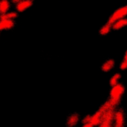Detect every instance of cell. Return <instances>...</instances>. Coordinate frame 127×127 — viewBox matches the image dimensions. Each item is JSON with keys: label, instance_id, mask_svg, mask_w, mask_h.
<instances>
[{"label": "cell", "instance_id": "1", "mask_svg": "<svg viewBox=\"0 0 127 127\" xmlns=\"http://www.w3.org/2000/svg\"><path fill=\"white\" fill-rule=\"evenodd\" d=\"M124 91H125V87L120 82H118L115 85L111 86L110 91H109V99H108V101L111 103V105L114 108H116V106L120 103V100H121V97L124 94Z\"/></svg>", "mask_w": 127, "mask_h": 127}, {"label": "cell", "instance_id": "2", "mask_svg": "<svg viewBox=\"0 0 127 127\" xmlns=\"http://www.w3.org/2000/svg\"><path fill=\"white\" fill-rule=\"evenodd\" d=\"M127 16V5L125 6H122L118 9H116L112 14L111 16L109 17V19L107 20V23H109L110 25H112L115 21L119 20V19H122V18H125Z\"/></svg>", "mask_w": 127, "mask_h": 127}, {"label": "cell", "instance_id": "3", "mask_svg": "<svg viewBox=\"0 0 127 127\" xmlns=\"http://www.w3.org/2000/svg\"><path fill=\"white\" fill-rule=\"evenodd\" d=\"M125 124V115L121 109H115L114 111V119H113V126L116 127H124Z\"/></svg>", "mask_w": 127, "mask_h": 127}, {"label": "cell", "instance_id": "4", "mask_svg": "<svg viewBox=\"0 0 127 127\" xmlns=\"http://www.w3.org/2000/svg\"><path fill=\"white\" fill-rule=\"evenodd\" d=\"M102 118H103V110L101 108H99V110H97L94 114L91 115L89 122L95 127V126H98L102 122Z\"/></svg>", "mask_w": 127, "mask_h": 127}, {"label": "cell", "instance_id": "5", "mask_svg": "<svg viewBox=\"0 0 127 127\" xmlns=\"http://www.w3.org/2000/svg\"><path fill=\"white\" fill-rule=\"evenodd\" d=\"M32 5H33V0H22L19 3L15 4V9L18 13L24 12L27 9H29L30 7H32Z\"/></svg>", "mask_w": 127, "mask_h": 127}, {"label": "cell", "instance_id": "6", "mask_svg": "<svg viewBox=\"0 0 127 127\" xmlns=\"http://www.w3.org/2000/svg\"><path fill=\"white\" fill-rule=\"evenodd\" d=\"M15 26V20L11 19H0V31L11 30Z\"/></svg>", "mask_w": 127, "mask_h": 127}, {"label": "cell", "instance_id": "7", "mask_svg": "<svg viewBox=\"0 0 127 127\" xmlns=\"http://www.w3.org/2000/svg\"><path fill=\"white\" fill-rule=\"evenodd\" d=\"M79 120H80L79 115L77 113H72L66 119V126L67 127H74L75 125H77Z\"/></svg>", "mask_w": 127, "mask_h": 127}, {"label": "cell", "instance_id": "8", "mask_svg": "<svg viewBox=\"0 0 127 127\" xmlns=\"http://www.w3.org/2000/svg\"><path fill=\"white\" fill-rule=\"evenodd\" d=\"M127 27V18H122V19H119L117 21H115L113 24H112V30L114 31H118V30H121L123 28Z\"/></svg>", "mask_w": 127, "mask_h": 127}, {"label": "cell", "instance_id": "9", "mask_svg": "<svg viewBox=\"0 0 127 127\" xmlns=\"http://www.w3.org/2000/svg\"><path fill=\"white\" fill-rule=\"evenodd\" d=\"M115 65V62L113 59H108L107 61H105L102 65H101V70L104 71V72H107V71H110Z\"/></svg>", "mask_w": 127, "mask_h": 127}, {"label": "cell", "instance_id": "10", "mask_svg": "<svg viewBox=\"0 0 127 127\" xmlns=\"http://www.w3.org/2000/svg\"><path fill=\"white\" fill-rule=\"evenodd\" d=\"M11 9V1L10 0H0V14H4L9 12Z\"/></svg>", "mask_w": 127, "mask_h": 127}, {"label": "cell", "instance_id": "11", "mask_svg": "<svg viewBox=\"0 0 127 127\" xmlns=\"http://www.w3.org/2000/svg\"><path fill=\"white\" fill-rule=\"evenodd\" d=\"M111 30H112V25H110L109 23H106V24H104V25L100 28V30H99V35H101V36H106V35H108V34L110 33Z\"/></svg>", "mask_w": 127, "mask_h": 127}, {"label": "cell", "instance_id": "12", "mask_svg": "<svg viewBox=\"0 0 127 127\" xmlns=\"http://www.w3.org/2000/svg\"><path fill=\"white\" fill-rule=\"evenodd\" d=\"M120 79H121V74H120L119 72H115V73L110 77V80H109L110 86H113V85H115L116 83H118Z\"/></svg>", "mask_w": 127, "mask_h": 127}, {"label": "cell", "instance_id": "13", "mask_svg": "<svg viewBox=\"0 0 127 127\" xmlns=\"http://www.w3.org/2000/svg\"><path fill=\"white\" fill-rule=\"evenodd\" d=\"M98 127H113V122L108 120H102V122L98 125Z\"/></svg>", "mask_w": 127, "mask_h": 127}, {"label": "cell", "instance_id": "14", "mask_svg": "<svg viewBox=\"0 0 127 127\" xmlns=\"http://www.w3.org/2000/svg\"><path fill=\"white\" fill-rule=\"evenodd\" d=\"M120 69L121 70L127 69V58H124L123 61L121 62V64H120Z\"/></svg>", "mask_w": 127, "mask_h": 127}, {"label": "cell", "instance_id": "15", "mask_svg": "<svg viewBox=\"0 0 127 127\" xmlns=\"http://www.w3.org/2000/svg\"><path fill=\"white\" fill-rule=\"evenodd\" d=\"M90 118H91V115H86L85 117H83V118L81 119V122H82V123L89 122V121H90Z\"/></svg>", "mask_w": 127, "mask_h": 127}, {"label": "cell", "instance_id": "16", "mask_svg": "<svg viewBox=\"0 0 127 127\" xmlns=\"http://www.w3.org/2000/svg\"><path fill=\"white\" fill-rule=\"evenodd\" d=\"M81 127H94L90 122H86V123H82V126Z\"/></svg>", "mask_w": 127, "mask_h": 127}, {"label": "cell", "instance_id": "17", "mask_svg": "<svg viewBox=\"0 0 127 127\" xmlns=\"http://www.w3.org/2000/svg\"><path fill=\"white\" fill-rule=\"evenodd\" d=\"M20 1H22V0H11V2H12L13 4H17V3H19Z\"/></svg>", "mask_w": 127, "mask_h": 127}, {"label": "cell", "instance_id": "18", "mask_svg": "<svg viewBox=\"0 0 127 127\" xmlns=\"http://www.w3.org/2000/svg\"><path fill=\"white\" fill-rule=\"evenodd\" d=\"M124 58H127V50H126V52H125V55H124Z\"/></svg>", "mask_w": 127, "mask_h": 127}, {"label": "cell", "instance_id": "19", "mask_svg": "<svg viewBox=\"0 0 127 127\" xmlns=\"http://www.w3.org/2000/svg\"><path fill=\"white\" fill-rule=\"evenodd\" d=\"M0 32H1V31H0Z\"/></svg>", "mask_w": 127, "mask_h": 127}]
</instances>
